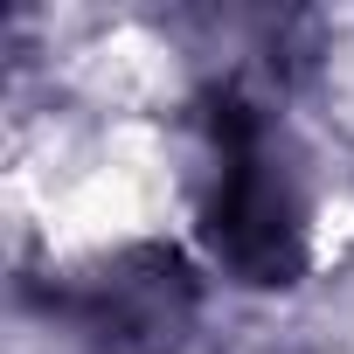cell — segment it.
<instances>
[{
  "instance_id": "cell-1",
  "label": "cell",
  "mask_w": 354,
  "mask_h": 354,
  "mask_svg": "<svg viewBox=\"0 0 354 354\" xmlns=\"http://www.w3.org/2000/svg\"><path fill=\"white\" fill-rule=\"evenodd\" d=\"M195 132V243L236 292H299L319 264L313 250V181L278 118V104L230 77H209L188 104Z\"/></svg>"
},
{
  "instance_id": "cell-2",
  "label": "cell",
  "mask_w": 354,
  "mask_h": 354,
  "mask_svg": "<svg viewBox=\"0 0 354 354\" xmlns=\"http://www.w3.org/2000/svg\"><path fill=\"white\" fill-rule=\"evenodd\" d=\"M21 299L70 354H188L209 313V278L181 243L132 236L49 271H21Z\"/></svg>"
}]
</instances>
